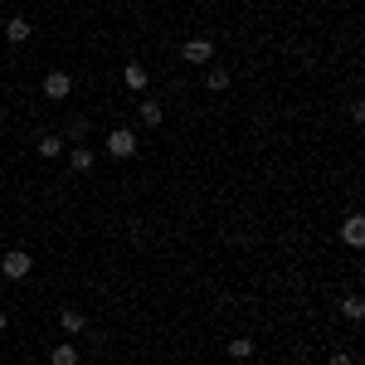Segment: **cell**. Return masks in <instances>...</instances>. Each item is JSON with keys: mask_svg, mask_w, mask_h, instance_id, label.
Segmentation results:
<instances>
[{"mask_svg": "<svg viewBox=\"0 0 365 365\" xmlns=\"http://www.w3.org/2000/svg\"><path fill=\"white\" fill-rule=\"evenodd\" d=\"M58 327H63V336H78V331L88 327V317L78 307H63V312H58Z\"/></svg>", "mask_w": 365, "mask_h": 365, "instance_id": "obj_5", "label": "cell"}, {"mask_svg": "<svg viewBox=\"0 0 365 365\" xmlns=\"http://www.w3.org/2000/svg\"><path fill=\"white\" fill-rule=\"evenodd\" d=\"M83 137H88V117H73L68 132H63V146H83Z\"/></svg>", "mask_w": 365, "mask_h": 365, "instance_id": "obj_9", "label": "cell"}, {"mask_svg": "<svg viewBox=\"0 0 365 365\" xmlns=\"http://www.w3.org/2000/svg\"><path fill=\"white\" fill-rule=\"evenodd\" d=\"M93 161H98V156H93L88 146H68V166L78 170V175H83V170H93Z\"/></svg>", "mask_w": 365, "mask_h": 365, "instance_id": "obj_8", "label": "cell"}, {"mask_svg": "<svg viewBox=\"0 0 365 365\" xmlns=\"http://www.w3.org/2000/svg\"><path fill=\"white\" fill-rule=\"evenodd\" d=\"M49 365H78V346L73 341H58L54 351H49Z\"/></svg>", "mask_w": 365, "mask_h": 365, "instance_id": "obj_7", "label": "cell"}, {"mask_svg": "<svg viewBox=\"0 0 365 365\" xmlns=\"http://www.w3.org/2000/svg\"><path fill=\"white\" fill-rule=\"evenodd\" d=\"M180 58H185V63H210V58H215V44H210V39H185Z\"/></svg>", "mask_w": 365, "mask_h": 365, "instance_id": "obj_4", "label": "cell"}, {"mask_svg": "<svg viewBox=\"0 0 365 365\" xmlns=\"http://www.w3.org/2000/svg\"><path fill=\"white\" fill-rule=\"evenodd\" d=\"M39 156H49V161H54V156H63V137H58V132L39 137Z\"/></svg>", "mask_w": 365, "mask_h": 365, "instance_id": "obj_11", "label": "cell"}, {"mask_svg": "<svg viewBox=\"0 0 365 365\" xmlns=\"http://www.w3.org/2000/svg\"><path fill=\"white\" fill-rule=\"evenodd\" d=\"M122 78H127V88H146V68H141V63H127Z\"/></svg>", "mask_w": 365, "mask_h": 365, "instance_id": "obj_13", "label": "cell"}, {"mask_svg": "<svg viewBox=\"0 0 365 365\" xmlns=\"http://www.w3.org/2000/svg\"><path fill=\"white\" fill-rule=\"evenodd\" d=\"M29 268H34V258H29L25 249H10L5 258H0V273H5V278H15V282L29 278Z\"/></svg>", "mask_w": 365, "mask_h": 365, "instance_id": "obj_1", "label": "cell"}, {"mask_svg": "<svg viewBox=\"0 0 365 365\" xmlns=\"http://www.w3.org/2000/svg\"><path fill=\"white\" fill-rule=\"evenodd\" d=\"M341 239H346L351 249H361V244H365V220H361V215H351V220L341 225Z\"/></svg>", "mask_w": 365, "mask_h": 365, "instance_id": "obj_6", "label": "cell"}, {"mask_svg": "<svg viewBox=\"0 0 365 365\" xmlns=\"http://www.w3.org/2000/svg\"><path fill=\"white\" fill-rule=\"evenodd\" d=\"M0 34H5V39H15V44H25V39H29V20H25V15H15Z\"/></svg>", "mask_w": 365, "mask_h": 365, "instance_id": "obj_10", "label": "cell"}, {"mask_svg": "<svg viewBox=\"0 0 365 365\" xmlns=\"http://www.w3.org/2000/svg\"><path fill=\"white\" fill-rule=\"evenodd\" d=\"M5 327H10V317H5V312H0V331H5Z\"/></svg>", "mask_w": 365, "mask_h": 365, "instance_id": "obj_18", "label": "cell"}, {"mask_svg": "<svg viewBox=\"0 0 365 365\" xmlns=\"http://www.w3.org/2000/svg\"><path fill=\"white\" fill-rule=\"evenodd\" d=\"M108 151H113L117 161L137 156V132H132V127H117V132H108Z\"/></svg>", "mask_w": 365, "mask_h": 365, "instance_id": "obj_2", "label": "cell"}, {"mask_svg": "<svg viewBox=\"0 0 365 365\" xmlns=\"http://www.w3.org/2000/svg\"><path fill=\"white\" fill-rule=\"evenodd\" d=\"M205 88H215V93L229 88V68H205Z\"/></svg>", "mask_w": 365, "mask_h": 365, "instance_id": "obj_14", "label": "cell"}, {"mask_svg": "<svg viewBox=\"0 0 365 365\" xmlns=\"http://www.w3.org/2000/svg\"><path fill=\"white\" fill-rule=\"evenodd\" d=\"M161 103H141V122H146V127H161Z\"/></svg>", "mask_w": 365, "mask_h": 365, "instance_id": "obj_16", "label": "cell"}, {"mask_svg": "<svg viewBox=\"0 0 365 365\" xmlns=\"http://www.w3.org/2000/svg\"><path fill=\"white\" fill-rule=\"evenodd\" d=\"M229 356H234V361H249V356H253V341L249 336H234V341H229Z\"/></svg>", "mask_w": 365, "mask_h": 365, "instance_id": "obj_12", "label": "cell"}, {"mask_svg": "<svg viewBox=\"0 0 365 365\" xmlns=\"http://www.w3.org/2000/svg\"><path fill=\"white\" fill-rule=\"evenodd\" d=\"M331 365H356V356L351 351H331Z\"/></svg>", "mask_w": 365, "mask_h": 365, "instance_id": "obj_17", "label": "cell"}, {"mask_svg": "<svg viewBox=\"0 0 365 365\" xmlns=\"http://www.w3.org/2000/svg\"><path fill=\"white\" fill-rule=\"evenodd\" d=\"M341 312H346L351 322H361V317H365V297H356V292H351V297L341 302Z\"/></svg>", "mask_w": 365, "mask_h": 365, "instance_id": "obj_15", "label": "cell"}, {"mask_svg": "<svg viewBox=\"0 0 365 365\" xmlns=\"http://www.w3.org/2000/svg\"><path fill=\"white\" fill-rule=\"evenodd\" d=\"M68 93H73V78H68L63 68H54V73L44 78V98H49V103H63Z\"/></svg>", "mask_w": 365, "mask_h": 365, "instance_id": "obj_3", "label": "cell"}]
</instances>
